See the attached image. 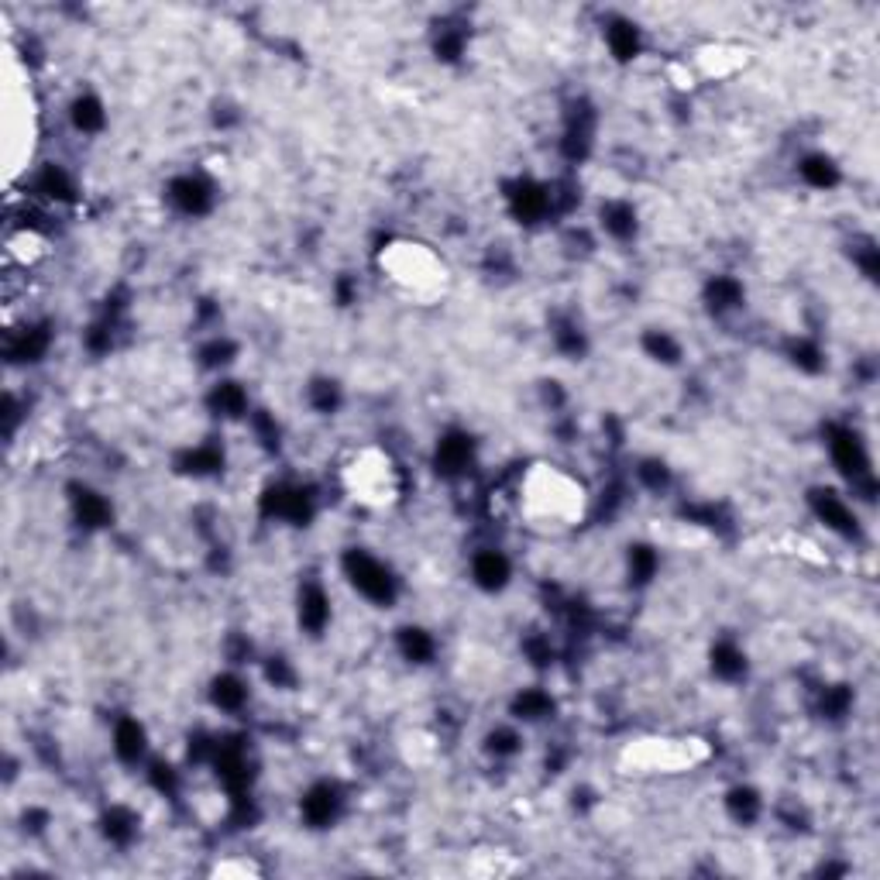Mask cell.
Here are the masks:
<instances>
[{
    "label": "cell",
    "mask_w": 880,
    "mask_h": 880,
    "mask_svg": "<svg viewBox=\"0 0 880 880\" xmlns=\"http://www.w3.org/2000/svg\"><path fill=\"white\" fill-rule=\"evenodd\" d=\"M344 574L351 578L358 595H365L375 606H392L396 599V578L392 571L378 557L365 554V550H348L344 554Z\"/></svg>",
    "instance_id": "1"
},
{
    "label": "cell",
    "mask_w": 880,
    "mask_h": 880,
    "mask_svg": "<svg viewBox=\"0 0 880 880\" xmlns=\"http://www.w3.org/2000/svg\"><path fill=\"white\" fill-rule=\"evenodd\" d=\"M354 492L369 502H386L392 492H396V471L386 458H365L361 465H354V478H351Z\"/></svg>",
    "instance_id": "2"
},
{
    "label": "cell",
    "mask_w": 880,
    "mask_h": 880,
    "mask_svg": "<svg viewBox=\"0 0 880 880\" xmlns=\"http://www.w3.org/2000/svg\"><path fill=\"white\" fill-rule=\"evenodd\" d=\"M829 448H832V461L840 465L853 482H870V458H867V450H863V440L857 437L853 431H836L832 433V440H829Z\"/></svg>",
    "instance_id": "3"
},
{
    "label": "cell",
    "mask_w": 880,
    "mask_h": 880,
    "mask_svg": "<svg viewBox=\"0 0 880 880\" xmlns=\"http://www.w3.org/2000/svg\"><path fill=\"white\" fill-rule=\"evenodd\" d=\"M389 269L399 279H406V282H416V286H423V282H433L440 269H437V262H433L427 252H420L416 244H403L399 252L389 258Z\"/></svg>",
    "instance_id": "4"
},
{
    "label": "cell",
    "mask_w": 880,
    "mask_h": 880,
    "mask_svg": "<svg viewBox=\"0 0 880 880\" xmlns=\"http://www.w3.org/2000/svg\"><path fill=\"white\" fill-rule=\"evenodd\" d=\"M337 808H341V795L333 784H314L303 798V819L310 822L314 829H327L337 819Z\"/></svg>",
    "instance_id": "5"
},
{
    "label": "cell",
    "mask_w": 880,
    "mask_h": 880,
    "mask_svg": "<svg viewBox=\"0 0 880 880\" xmlns=\"http://www.w3.org/2000/svg\"><path fill=\"white\" fill-rule=\"evenodd\" d=\"M812 506H815L819 520L829 529H836L842 537H857V516H853V509L846 506L836 492H815L812 495Z\"/></svg>",
    "instance_id": "6"
},
{
    "label": "cell",
    "mask_w": 880,
    "mask_h": 880,
    "mask_svg": "<svg viewBox=\"0 0 880 880\" xmlns=\"http://www.w3.org/2000/svg\"><path fill=\"white\" fill-rule=\"evenodd\" d=\"M169 196H173V203H176L182 214H207L210 210V186L203 182L200 176H179L173 186H169Z\"/></svg>",
    "instance_id": "7"
},
{
    "label": "cell",
    "mask_w": 880,
    "mask_h": 880,
    "mask_svg": "<svg viewBox=\"0 0 880 880\" xmlns=\"http://www.w3.org/2000/svg\"><path fill=\"white\" fill-rule=\"evenodd\" d=\"M331 623V599L320 585H307L299 595V627L320 633V629Z\"/></svg>",
    "instance_id": "8"
},
{
    "label": "cell",
    "mask_w": 880,
    "mask_h": 880,
    "mask_svg": "<svg viewBox=\"0 0 880 880\" xmlns=\"http://www.w3.org/2000/svg\"><path fill=\"white\" fill-rule=\"evenodd\" d=\"M512 207L523 220H540L554 207V193L550 186H540V182H520L512 193Z\"/></svg>",
    "instance_id": "9"
},
{
    "label": "cell",
    "mask_w": 880,
    "mask_h": 880,
    "mask_svg": "<svg viewBox=\"0 0 880 880\" xmlns=\"http://www.w3.org/2000/svg\"><path fill=\"white\" fill-rule=\"evenodd\" d=\"M471 574H475V582L485 588V591H499L509 582V561L499 550H482L471 561Z\"/></svg>",
    "instance_id": "10"
},
{
    "label": "cell",
    "mask_w": 880,
    "mask_h": 880,
    "mask_svg": "<svg viewBox=\"0 0 880 880\" xmlns=\"http://www.w3.org/2000/svg\"><path fill=\"white\" fill-rule=\"evenodd\" d=\"M471 465V437L465 433H448L437 444V468L444 475H461Z\"/></svg>",
    "instance_id": "11"
},
{
    "label": "cell",
    "mask_w": 880,
    "mask_h": 880,
    "mask_svg": "<svg viewBox=\"0 0 880 880\" xmlns=\"http://www.w3.org/2000/svg\"><path fill=\"white\" fill-rule=\"evenodd\" d=\"M114 753L124 763H138L145 757V729L138 719H120L114 725Z\"/></svg>",
    "instance_id": "12"
},
{
    "label": "cell",
    "mask_w": 880,
    "mask_h": 880,
    "mask_svg": "<svg viewBox=\"0 0 880 880\" xmlns=\"http://www.w3.org/2000/svg\"><path fill=\"white\" fill-rule=\"evenodd\" d=\"M602 227L612 237L627 241V237L636 235V210L629 207L627 200H609L606 207H602Z\"/></svg>",
    "instance_id": "13"
},
{
    "label": "cell",
    "mask_w": 880,
    "mask_h": 880,
    "mask_svg": "<svg viewBox=\"0 0 880 880\" xmlns=\"http://www.w3.org/2000/svg\"><path fill=\"white\" fill-rule=\"evenodd\" d=\"M76 516L83 527H107L111 523V502L97 492L83 489L76 495Z\"/></svg>",
    "instance_id": "14"
},
{
    "label": "cell",
    "mask_w": 880,
    "mask_h": 880,
    "mask_svg": "<svg viewBox=\"0 0 880 880\" xmlns=\"http://www.w3.org/2000/svg\"><path fill=\"white\" fill-rule=\"evenodd\" d=\"M399 650H403V657L413 661V664H427L433 657V636L420 627H406L399 633Z\"/></svg>",
    "instance_id": "15"
},
{
    "label": "cell",
    "mask_w": 880,
    "mask_h": 880,
    "mask_svg": "<svg viewBox=\"0 0 880 880\" xmlns=\"http://www.w3.org/2000/svg\"><path fill=\"white\" fill-rule=\"evenodd\" d=\"M248 702V688L241 678L235 674H220L214 681V705L217 708H224V712H237L241 705Z\"/></svg>",
    "instance_id": "16"
},
{
    "label": "cell",
    "mask_w": 880,
    "mask_h": 880,
    "mask_svg": "<svg viewBox=\"0 0 880 880\" xmlns=\"http://www.w3.org/2000/svg\"><path fill=\"white\" fill-rule=\"evenodd\" d=\"M210 403L224 416H241V413L248 410V392L241 389L237 382H217L214 392H210Z\"/></svg>",
    "instance_id": "17"
},
{
    "label": "cell",
    "mask_w": 880,
    "mask_h": 880,
    "mask_svg": "<svg viewBox=\"0 0 880 880\" xmlns=\"http://www.w3.org/2000/svg\"><path fill=\"white\" fill-rule=\"evenodd\" d=\"M708 303L723 314V310H733V307H740L743 303V286L736 282V279H729V275H716L712 282H708Z\"/></svg>",
    "instance_id": "18"
},
{
    "label": "cell",
    "mask_w": 880,
    "mask_h": 880,
    "mask_svg": "<svg viewBox=\"0 0 880 880\" xmlns=\"http://www.w3.org/2000/svg\"><path fill=\"white\" fill-rule=\"evenodd\" d=\"M712 671L719 674V678H740L746 671V653L740 650L736 644H719L712 650Z\"/></svg>",
    "instance_id": "19"
},
{
    "label": "cell",
    "mask_w": 880,
    "mask_h": 880,
    "mask_svg": "<svg viewBox=\"0 0 880 880\" xmlns=\"http://www.w3.org/2000/svg\"><path fill=\"white\" fill-rule=\"evenodd\" d=\"M49 348V333L41 331V327H28L24 333H18L14 341H11V358H18V361H39L41 354Z\"/></svg>",
    "instance_id": "20"
},
{
    "label": "cell",
    "mask_w": 880,
    "mask_h": 880,
    "mask_svg": "<svg viewBox=\"0 0 880 880\" xmlns=\"http://www.w3.org/2000/svg\"><path fill=\"white\" fill-rule=\"evenodd\" d=\"M802 176H804V182H812L815 190H829V186H836V182H840V169L832 165V158L808 156L802 162Z\"/></svg>",
    "instance_id": "21"
},
{
    "label": "cell",
    "mask_w": 880,
    "mask_h": 880,
    "mask_svg": "<svg viewBox=\"0 0 880 880\" xmlns=\"http://www.w3.org/2000/svg\"><path fill=\"white\" fill-rule=\"evenodd\" d=\"M606 39H609V49H612L616 59H633L636 49H640V35H636V28H633L629 21H616V24L606 31Z\"/></svg>",
    "instance_id": "22"
},
{
    "label": "cell",
    "mask_w": 880,
    "mask_h": 880,
    "mask_svg": "<svg viewBox=\"0 0 880 880\" xmlns=\"http://www.w3.org/2000/svg\"><path fill=\"white\" fill-rule=\"evenodd\" d=\"M103 120H107V114H103V103L97 97H79L73 103V124H76L79 131L93 135V131L103 128Z\"/></svg>",
    "instance_id": "23"
},
{
    "label": "cell",
    "mask_w": 880,
    "mask_h": 880,
    "mask_svg": "<svg viewBox=\"0 0 880 880\" xmlns=\"http://www.w3.org/2000/svg\"><path fill=\"white\" fill-rule=\"evenodd\" d=\"M516 712H520V719H544V716L554 712V698L547 691H540V688H527L516 698Z\"/></svg>",
    "instance_id": "24"
},
{
    "label": "cell",
    "mask_w": 880,
    "mask_h": 880,
    "mask_svg": "<svg viewBox=\"0 0 880 880\" xmlns=\"http://www.w3.org/2000/svg\"><path fill=\"white\" fill-rule=\"evenodd\" d=\"M35 190L45 196H52V200H69V196H73V182H69V176L62 173L59 165H45V169L39 173Z\"/></svg>",
    "instance_id": "25"
},
{
    "label": "cell",
    "mask_w": 880,
    "mask_h": 880,
    "mask_svg": "<svg viewBox=\"0 0 880 880\" xmlns=\"http://www.w3.org/2000/svg\"><path fill=\"white\" fill-rule=\"evenodd\" d=\"M103 832H107V840L124 846V842L135 840V815L131 812H124V808H114V812H107V819H103Z\"/></svg>",
    "instance_id": "26"
},
{
    "label": "cell",
    "mask_w": 880,
    "mask_h": 880,
    "mask_svg": "<svg viewBox=\"0 0 880 880\" xmlns=\"http://www.w3.org/2000/svg\"><path fill=\"white\" fill-rule=\"evenodd\" d=\"M729 812H733V819L753 822L757 815H760V795H757L753 787H736V791L729 795Z\"/></svg>",
    "instance_id": "27"
},
{
    "label": "cell",
    "mask_w": 880,
    "mask_h": 880,
    "mask_svg": "<svg viewBox=\"0 0 880 880\" xmlns=\"http://www.w3.org/2000/svg\"><path fill=\"white\" fill-rule=\"evenodd\" d=\"M653 571H657V550L653 547H644V544H636V547H629V574L644 585L653 578Z\"/></svg>",
    "instance_id": "28"
},
{
    "label": "cell",
    "mask_w": 880,
    "mask_h": 880,
    "mask_svg": "<svg viewBox=\"0 0 880 880\" xmlns=\"http://www.w3.org/2000/svg\"><path fill=\"white\" fill-rule=\"evenodd\" d=\"M646 351L653 354L657 361H667V365H674L678 358H681V348H678V341L671 337V333H664V331H650L646 333Z\"/></svg>",
    "instance_id": "29"
},
{
    "label": "cell",
    "mask_w": 880,
    "mask_h": 880,
    "mask_svg": "<svg viewBox=\"0 0 880 880\" xmlns=\"http://www.w3.org/2000/svg\"><path fill=\"white\" fill-rule=\"evenodd\" d=\"M224 465V454L217 448H193L186 454V471H193V475H210Z\"/></svg>",
    "instance_id": "30"
},
{
    "label": "cell",
    "mask_w": 880,
    "mask_h": 880,
    "mask_svg": "<svg viewBox=\"0 0 880 880\" xmlns=\"http://www.w3.org/2000/svg\"><path fill=\"white\" fill-rule=\"evenodd\" d=\"M795 365L804 369V372H819L822 369V351L812 344V341H798L795 344Z\"/></svg>",
    "instance_id": "31"
},
{
    "label": "cell",
    "mask_w": 880,
    "mask_h": 880,
    "mask_svg": "<svg viewBox=\"0 0 880 880\" xmlns=\"http://www.w3.org/2000/svg\"><path fill=\"white\" fill-rule=\"evenodd\" d=\"M231 358H235V344H231V341H210V344L203 348V365H210V369L227 365Z\"/></svg>",
    "instance_id": "32"
},
{
    "label": "cell",
    "mask_w": 880,
    "mask_h": 880,
    "mask_svg": "<svg viewBox=\"0 0 880 880\" xmlns=\"http://www.w3.org/2000/svg\"><path fill=\"white\" fill-rule=\"evenodd\" d=\"M310 399H314V406L320 413H331L337 406V386L333 382H316L310 389Z\"/></svg>",
    "instance_id": "33"
},
{
    "label": "cell",
    "mask_w": 880,
    "mask_h": 880,
    "mask_svg": "<svg viewBox=\"0 0 880 880\" xmlns=\"http://www.w3.org/2000/svg\"><path fill=\"white\" fill-rule=\"evenodd\" d=\"M489 743H492V753L506 757V753H516V750H520V736L509 733V729H495V733L489 736Z\"/></svg>",
    "instance_id": "34"
},
{
    "label": "cell",
    "mask_w": 880,
    "mask_h": 880,
    "mask_svg": "<svg viewBox=\"0 0 880 880\" xmlns=\"http://www.w3.org/2000/svg\"><path fill=\"white\" fill-rule=\"evenodd\" d=\"M640 478H644L650 489H661V485L667 482V468L661 465V461H644V465H640Z\"/></svg>",
    "instance_id": "35"
},
{
    "label": "cell",
    "mask_w": 880,
    "mask_h": 880,
    "mask_svg": "<svg viewBox=\"0 0 880 880\" xmlns=\"http://www.w3.org/2000/svg\"><path fill=\"white\" fill-rule=\"evenodd\" d=\"M269 681H272V685H279V688L293 681V671L286 667V657H272V661H269Z\"/></svg>",
    "instance_id": "36"
}]
</instances>
